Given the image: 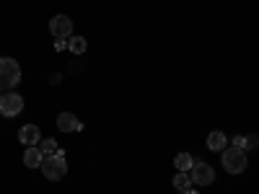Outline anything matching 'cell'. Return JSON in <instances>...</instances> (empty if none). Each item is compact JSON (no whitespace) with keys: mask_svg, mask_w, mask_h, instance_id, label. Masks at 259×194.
Returning a JSON list of instances; mask_svg holds the SVG:
<instances>
[{"mask_svg":"<svg viewBox=\"0 0 259 194\" xmlns=\"http://www.w3.org/2000/svg\"><path fill=\"white\" fill-rule=\"evenodd\" d=\"M65 47H68V39H57L55 41V50H65Z\"/></svg>","mask_w":259,"mask_h":194,"instance_id":"cell-16","label":"cell"},{"mask_svg":"<svg viewBox=\"0 0 259 194\" xmlns=\"http://www.w3.org/2000/svg\"><path fill=\"white\" fill-rule=\"evenodd\" d=\"M207 148L210 150H226L228 148V137L221 132V129H215V132L207 135Z\"/></svg>","mask_w":259,"mask_h":194,"instance_id":"cell-10","label":"cell"},{"mask_svg":"<svg viewBox=\"0 0 259 194\" xmlns=\"http://www.w3.org/2000/svg\"><path fill=\"white\" fill-rule=\"evenodd\" d=\"M246 163H249L246 161V150L236 148V145L223 150V168L228 171V174H241V171L246 168Z\"/></svg>","mask_w":259,"mask_h":194,"instance_id":"cell-3","label":"cell"},{"mask_svg":"<svg viewBox=\"0 0 259 194\" xmlns=\"http://www.w3.org/2000/svg\"><path fill=\"white\" fill-rule=\"evenodd\" d=\"M233 145L241 148V145H244V135H236V137H233Z\"/></svg>","mask_w":259,"mask_h":194,"instance_id":"cell-17","label":"cell"},{"mask_svg":"<svg viewBox=\"0 0 259 194\" xmlns=\"http://www.w3.org/2000/svg\"><path fill=\"white\" fill-rule=\"evenodd\" d=\"M18 140L24 148H34L41 142V132H39V127L36 124H26V127H21L18 129Z\"/></svg>","mask_w":259,"mask_h":194,"instance_id":"cell-7","label":"cell"},{"mask_svg":"<svg viewBox=\"0 0 259 194\" xmlns=\"http://www.w3.org/2000/svg\"><path fill=\"white\" fill-rule=\"evenodd\" d=\"M41 161H45V153L39 150V145L26 148V153H24V163H26V168H41Z\"/></svg>","mask_w":259,"mask_h":194,"instance_id":"cell-9","label":"cell"},{"mask_svg":"<svg viewBox=\"0 0 259 194\" xmlns=\"http://www.w3.org/2000/svg\"><path fill=\"white\" fill-rule=\"evenodd\" d=\"M57 127L62 129V132H80V129H83L80 119H78L73 112H62V114L57 117Z\"/></svg>","mask_w":259,"mask_h":194,"instance_id":"cell-8","label":"cell"},{"mask_svg":"<svg viewBox=\"0 0 259 194\" xmlns=\"http://www.w3.org/2000/svg\"><path fill=\"white\" fill-rule=\"evenodd\" d=\"M189 176H192V184H200V186H210L215 181V171L210 163L205 161H194L192 163V171H189Z\"/></svg>","mask_w":259,"mask_h":194,"instance_id":"cell-5","label":"cell"},{"mask_svg":"<svg viewBox=\"0 0 259 194\" xmlns=\"http://www.w3.org/2000/svg\"><path fill=\"white\" fill-rule=\"evenodd\" d=\"M192 163H194V158H192L189 153H179V156L174 158L177 171H192Z\"/></svg>","mask_w":259,"mask_h":194,"instance_id":"cell-13","label":"cell"},{"mask_svg":"<svg viewBox=\"0 0 259 194\" xmlns=\"http://www.w3.org/2000/svg\"><path fill=\"white\" fill-rule=\"evenodd\" d=\"M179 194H200V191H194V189L189 186V189H184V191H179Z\"/></svg>","mask_w":259,"mask_h":194,"instance_id":"cell-18","label":"cell"},{"mask_svg":"<svg viewBox=\"0 0 259 194\" xmlns=\"http://www.w3.org/2000/svg\"><path fill=\"white\" fill-rule=\"evenodd\" d=\"M41 174H45L47 181H60L68 176V158H65L62 150H57L55 156H45V161H41Z\"/></svg>","mask_w":259,"mask_h":194,"instance_id":"cell-1","label":"cell"},{"mask_svg":"<svg viewBox=\"0 0 259 194\" xmlns=\"http://www.w3.org/2000/svg\"><path fill=\"white\" fill-rule=\"evenodd\" d=\"M21 112H24V96H21V93H13V91L0 93V114H3L6 119L18 117Z\"/></svg>","mask_w":259,"mask_h":194,"instance_id":"cell-4","label":"cell"},{"mask_svg":"<svg viewBox=\"0 0 259 194\" xmlns=\"http://www.w3.org/2000/svg\"><path fill=\"white\" fill-rule=\"evenodd\" d=\"M39 150H41V153H45V156H55L60 148H57V142H55L52 137H47V140L41 137V142H39Z\"/></svg>","mask_w":259,"mask_h":194,"instance_id":"cell-14","label":"cell"},{"mask_svg":"<svg viewBox=\"0 0 259 194\" xmlns=\"http://www.w3.org/2000/svg\"><path fill=\"white\" fill-rule=\"evenodd\" d=\"M171 184H174V189H177V191L189 189V186H192V176H189V171H179V174L174 176V181H171Z\"/></svg>","mask_w":259,"mask_h":194,"instance_id":"cell-12","label":"cell"},{"mask_svg":"<svg viewBox=\"0 0 259 194\" xmlns=\"http://www.w3.org/2000/svg\"><path fill=\"white\" fill-rule=\"evenodd\" d=\"M256 148H259V137H256V135H246L241 150H256Z\"/></svg>","mask_w":259,"mask_h":194,"instance_id":"cell-15","label":"cell"},{"mask_svg":"<svg viewBox=\"0 0 259 194\" xmlns=\"http://www.w3.org/2000/svg\"><path fill=\"white\" fill-rule=\"evenodd\" d=\"M85 47H89V44H85V39H83V36H70V39H68V50H70L75 57L85 55Z\"/></svg>","mask_w":259,"mask_h":194,"instance_id":"cell-11","label":"cell"},{"mask_svg":"<svg viewBox=\"0 0 259 194\" xmlns=\"http://www.w3.org/2000/svg\"><path fill=\"white\" fill-rule=\"evenodd\" d=\"M21 83V68L13 57H0V93L13 91Z\"/></svg>","mask_w":259,"mask_h":194,"instance_id":"cell-2","label":"cell"},{"mask_svg":"<svg viewBox=\"0 0 259 194\" xmlns=\"http://www.w3.org/2000/svg\"><path fill=\"white\" fill-rule=\"evenodd\" d=\"M50 34L57 36V39H70L73 36V21L65 16V13H57L50 21Z\"/></svg>","mask_w":259,"mask_h":194,"instance_id":"cell-6","label":"cell"}]
</instances>
